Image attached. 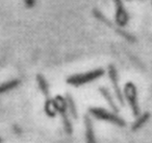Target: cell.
Here are the masks:
<instances>
[{
  "label": "cell",
  "instance_id": "cell-1",
  "mask_svg": "<svg viewBox=\"0 0 152 143\" xmlns=\"http://www.w3.org/2000/svg\"><path fill=\"white\" fill-rule=\"evenodd\" d=\"M104 74V70L99 68V69H95L93 71L86 72V73L81 74H75V75H71L66 80L67 84L71 85L74 87H79L86 85L88 83L94 82V80H98L99 77H101Z\"/></svg>",
  "mask_w": 152,
  "mask_h": 143
},
{
  "label": "cell",
  "instance_id": "cell-2",
  "mask_svg": "<svg viewBox=\"0 0 152 143\" xmlns=\"http://www.w3.org/2000/svg\"><path fill=\"white\" fill-rule=\"evenodd\" d=\"M89 112L93 117L96 118V119L110 122V123H114L118 126H121V128L126 125L124 119L119 117L116 113H112V112L107 111V110H105V109H102V108H90Z\"/></svg>",
  "mask_w": 152,
  "mask_h": 143
},
{
  "label": "cell",
  "instance_id": "cell-3",
  "mask_svg": "<svg viewBox=\"0 0 152 143\" xmlns=\"http://www.w3.org/2000/svg\"><path fill=\"white\" fill-rule=\"evenodd\" d=\"M54 105L56 112L61 115V121H63L64 130H65L66 134L71 135L73 132V128H72L71 120L69 119V112H68L67 102H66V98L63 97L61 95H57L54 98Z\"/></svg>",
  "mask_w": 152,
  "mask_h": 143
},
{
  "label": "cell",
  "instance_id": "cell-4",
  "mask_svg": "<svg viewBox=\"0 0 152 143\" xmlns=\"http://www.w3.org/2000/svg\"><path fill=\"white\" fill-rule=\"evenodd\" d=\"M124 97L126 98L129 107L134 117H139L140 115V105L137 101V90L133 83L128 82L124 86Z\"/></svg>",
  "mask_w": 152,
  "mask_h": 143
},
{
  "label": "cell",
  "instance_id": "cell-5",
  "mask_svg": "<svg viewBox=\"0 0 152 143\" xmlns=\"http://www.w3.org/2000/svg\"><path fill=\"white\" fill-rule=\"evenodd\" d=\"M108 76H110V80L112 82L113 85V89H114L115 95H116L117 99L120 102L121 105H124V94L122 93V90H121L120 86H119V78H118V72H117V69L114 65H110L108 66Z\"/></svg>",
  "mask_w": 152,
  "mask_h": 143
},
{
  "label": "cell",
  "instance_id": "cell-6",
  "mask_svg": "<svg viewBox=\"0 0 152 143\" xmlns=\"http://www.w3.org/2000/svg\"><path fill=\"white\" fill-rule=\"evenodd\" d=\"M114 2L116 5V23L120 27H124L129 21V15L123 5L122 0H114Z\"/></svg>",
  "mask_w": 152,
  "mask_h": 143
},
{
  "label": "cell",
  "instance_id": "cell-7",
  "mask_svg": "<svg viewBox=\"0 0 152 143\" xmlns=\"http://www.w3.org/2000/svg\"><path fill=\"white\" fill-rule=\"evenodd\" d=\"M85 125H86V140L87 143H96L95 133H94L93 121L90 116H85Z\"/></svg>",
  "mask_w": 152,
  "mask_h": 143
},
{
  "label": "cell",
  "instance_id": "cell-8",
  "mask_svg": "<svg viewBox=\"0 0 152 143\" xmlns=\"http://www.w3.org/2000/svg\"><path fill=\"white\" fill-rule=\"evenodd\" d=\"M99 92L100 94L103 96V98L106 100V102L108 103L110 108L112 109V111H114V113H119V108L117 105V103L115 102V99L113 97V95L110 94V92L108 91V89H106L105 87H100L99 88Z\"/></svg>",
  "mask_w": 152,
  "mask_h": 143
},
{
  "label": "cell",
  "instance_id": "cell-9",
  "mask_svg": "<svg viewBox=\"0 0 152 143\" xmlns=\"http://www.w3.org/2000/svg\"><path fill=\"white\" fill-rule=\"evenodd\" d=\"M37 82H38L39 85V88H40L41 92L44 94L45 98L47 99H50V91H49V85L47 83V80H45V77L41 74H38L37 75Z\"/></svg>",
  "mask_w": 152,
  "mask_h": 143
},
{
  "label": "cell",
  "instance_id": "cell-10",
  "mask_svg": "<svg viewBox=\"0 0 152 143\" xmlns=\"http://www.w3.org/2000/svg\"><path fill=\"white\" fill-rule=\"evenodd\" d=\"M66 102H67V108H68V112L69 114L74 118V119H77L78 115H77V110H76V105H75V102H74V99L72 98V96L67 93L66 94Z\"/></svg>",
  "mask_w": 152,
  "mask_h": 143
},
{
  "label": "cell",
  "instance_id": "cell-11",
  "mask_svg": "<svg viewBox=\"0 0 152 143\" xmlns=\"http://www.w3.org/2000/svg\"><path fill=\"white\" fill-rule=\"evenodd\" d=\"M20 84L19 80H9L7 83H3V84L0 85V94H3V93H7L9 91L13 90V89L17 88Z\"/></svg>",
  "mask_w": 152,
  "mask_h": 143
},
{
  "label": "cell",
  "instance_id": "cell-12",
  "mask_svg": "<svg viewBox=\"0 0 152 143\" xmlns=\"http://www.w3.org/2000/svg\"><path fill=\"white\" fill-rule=\"evenodd\" d=\"M45 113L47 116L49 117H54L55 114H56V109H55V105H54V99H47L45 101Z\"/></svg>",
  "mask_w": 152,
  "mask_h": 143
},
{
  "label": "cell",
  "instance_id": "cell-13",
  "mask_svg": "<svg viewBox=\"0 0 152 143\" xmlns=\"http://www.w3.org/2000/svg\"><path fill=\"white\" fill-rule=\"evenodd\" d=\"M149 118H150V113H148V112H146L142 116L137 117V120L134 121V123L132 124V130H137L139 128H141L149 120Z\"/></svg>",
  "mask_w": 152,
  "mask_h": 143
},
{
  "label": "cell",
  "instance_id": "cell-14",
  "mask_svg": "<svg viewBox=\"0 0 152 143\" xmlns=\"http://www.w3.org/2000/svg\"><path fill=\"white\" fill-rule=\"evenodd\" d=\"M93 14H94V16H95V17L97 18V19L101 20V21H103L104 23L108 24V20H106V19H105V17H104V16L102 15V14L100 13L99 11H97V10H94V11H93Z\"/></svg>",
  "mask_w": 152,
  "mask_h": 143
},
{
  "label": "cell",
  "instance_id": "cell-15",
  "mask_svg": "<svg viewBox=\"0 0 152 143\" xmlns=\"http://www.w3.org/2000/svg\"><path fill=\"white\" fill-rule=\"evenodd\" d=\"M24 3L27 7H34L36 4V0H24Z\"/></svg>",
  "mask_w": 152,
  "mask_h": 143
},
{
  "label": "cell",
  "instance_id": "cell-16",
  "mask_svg": "<svg viewBox=\"0 0 152 143\" xmlns=\"http://www.w3.org/2000/svg\"><path fill=\"white\" fill-rule=\"evenodd\" d=\"M0 143H2V139L0 138Z\"/></svg>",
  "mask_w": 152,
  "mask_h": 143
}]
</instances>
